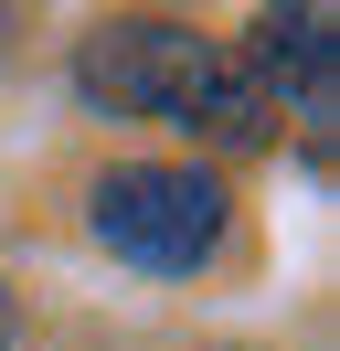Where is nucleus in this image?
Segmentation results:
<instances>
[{
    "instance_id": "f257e3e1",
    "label": "nucleus",
    "mask_w": 340,
    "mask_h": 351,
    "mask_svg": "<svg viewBox=\"0 0 340 351\" xmlns=\"http://www.w3.org/2000/svg\"><path fill=\"white\" fill-rule=\"evenodd\" d=\"M75 96L106 117H149V128H181V138H212V149H266L276 138V107L266 86L245 75V53L212 43L191 22H96L75 43Z\"/></svg>"
},
{
    "instance_id": "f03ea898",
    "label": "nucleus",
    "mask_w": 340,
    "mask_h": 351,
    "mask_svg": "<svg viewBox=\"0 0 340 351\" xmlns=\"http://www.w3.org/2000/svg\"><path fill=\"white\" fill-rule=\"evenodd\" d=\"M96 245L138 277H202L234 245V192L202 160H117L96 181Z\"/></svg>"
},
{
    "instance_id": "7ed1b4c3",
    "label": "nucleus",
    "mask_w": 340,
    "mask_h": 351,
    "mask_svg": "<svg viewBox=\"0 0 340 351\" xmlns=\"http://www.w3.org/2000/svg\"><path fill=\"white\" fill-rule=\"evenodd\" d=\"M245 75L255 86H266V107L276 117H330V11H319V0H266V11H255V43H245Z\"/></svg>"
},
{
    "instance_id": "20e7f679",
    "label": "nucleus",
    "mask_w": 340,
    "mask_h": 351,
    "mask_svg": "<svg viewBox=\"0 0 340 351\" xmlns=\"http://www.w3.org/2000/svg\"><path fill=\"white\" fill-rule=\"evenodd\" d=\"M0 351H21V298H11V277H0Z\"/></svg>"
}]
</instances>
